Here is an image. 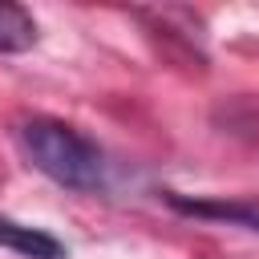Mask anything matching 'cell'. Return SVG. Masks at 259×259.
<instances>
[{
  "label": "cell",
  "mask_w": 259,
  "mask_h": 259,
  "mask_svg": "<svg viewBox=\"0 0 259 259\" xmlns=\"http://www.w3.org/2000/svg\"><path fill=\"white\" fill-rule=\"evenodd\" d=\"M36 45V20L20 4L0 0V53H24Z\"/></svg>",
  "instance_id": "obj_4"
},
{
  "label": "cell",
  "mask_w": 259,
  "mask_h": 259,
  "mask_svg": "<svg viewBox=\"0 0 259 259\" xmlns=\"http://www.w3.org/2000/svg\"><path fill=\"white\" fill-rule=\"evenodd\" d=\"M166 202L182 214L194 219H223V223H243L251 231H259V206L255 202H214V198H186V194H166Z\"/></svg>",
  "instance_id": "obj_3"
},
{
  "label": "cell",
  "mask_w": 259,
  "mask_h": 259,
  "mask_svg": "<svg viewBox=\"0 0 259 259\" xmlns=\"http://www.w3.org/2000/svg\"><path fill=\"white\" fill-rule=\"evenodd\" d=\"M0 247L24 255V259H69L65 243L40 227H28V223H16V219H0Z\"/></svg>",
  "instance_id": "obj_2"
},
{
  "label": "cell",
  "mask_w": 259,
  "mask_h": 259,
  "mask_svg": "<svg viewBox=\"0 0 259 259\" xmlns=\"http://www.w3.org/2000/svg\"><path fill=\"white\" fill-rule=\"evenodd\" d=\"M20 142H24L28 162L57 186L81 190V194L105 186V154L81 130L57 121V117H32L20 125Z\"/></svg>",
  "instance_id": "obj_1"
}]
</instances>
